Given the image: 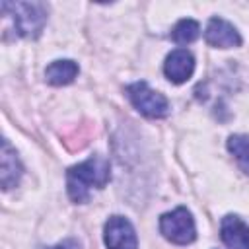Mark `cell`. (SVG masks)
<instances>
[{
    "mask_svg": "<svg viewBox=\"0 0 249 249\" xmlns=\"http://www.w3.org/2000/svg\"><path fill=\"white\" fill-rule=\"evenodd\" d=\"M111 177L109 160L101 154L89 156L86 161L72 165L66 173V191L74 202H86L89 189H103Z\"/></svg>",
    "mask_w": 249,
    "mask_h": 249,
    "instance_id": "obj_1",
    "label": "cell"
},
{
    "mask_svg": "<svg viewBox=\"0 0 249 249\" xmlns=\"http://www.w3.org/2000/svg\"><path fill=\"white\" fill-rule=\"evenodd\" d=\"M2 12L14 19L19 37L35 39L47 23V6L43 2H2Z\"/></svg>",
    "mask_w": 249,
    "mask_h": 249,
    "instance_id": "obj_2",
    "label": "cell"
},
{
    "mask_svg": "<svg viewBox=\"0 0 249 249\" xmlns=\"http://www.w3.org/2000/svg\"><path fill=\"white\" fill-rule=\"evenodd\" d=\"M160 231L163 233L165 239H169L171 243H177V245H187V243L195 241V237H196L193 214L183 206H179L171 212H165L160 218Z\"/></svg>",
    "mask_w": 249,
    "mask_h": 249,
    "instance_id": "obj_3",
    "label": "cell"
},
{
    "mask_svg": "<svg viewBox=\"0 0 249 249\" xmlns=\"http://www.w3.org/2000/svg\"><path fill=\"white\" fill-rule=\"evenodd\" d=\"M126 93L132 101V105L150 119H161L169 113V101L160 91L152 89L144 80L134 82L126 88Z\"/></svg>",
    "mask_w": 249,
    "mask_h": 249,
    "instance_id": "obj_4",
    "label": "cell"
},
{
    "mask_svg": "<svg viewBox=\"0 0 249 249\" xmlns=\"http://www.w3.org/2000/svg\"><path fill=\"white\" fill-rule=\"evenodd\" d=\"M107 249H138V239L132 224L124 216H111L103 228Z\"/></svg>",
    "mask_w": 249,
    "mask_h": 249,
    "instance_id": "obj_5",
    "label": "cell"
},
{
    "mask_svg": "<svg viewBox=\"0 0 249 249\" xmlns=\"http://www.w3.org/2000/svg\"><path fill=\"white\" fill-rule=\"evenodd\" d=\"M204 37L208 45L218 47V49H231V47L241 45V35L237 33V29L222 18H212L208 21Z\"/></svg>",
    "mask_w": 249,
    "mask_h": 249,
    "instance_id": "obj_6",
    "label": "cell"
},
{
    "mask_svg": "<svg viewBox=\"0 0 249 249\" xmlns=\"http://www.w3.org/2000/svg\"><path fill=\"white\" fill-rule=\"evenodd\" d=\"M163 72L169 82L183 84L187 82L195 72V58L187 49H175L167 54L163 62Z\"/></svg>",
    "mask_w": 249,
    "mask_h": 249,
    "instance_id": "obj_7",
    "label": "cell"
},
{
    "mask_svg": "<svg viewBox=\"0 0 249 249\" xmlns=\"http://www.w3.org/2000/svg\"><path fill=\"white\" fill-rule=\"evenodd\" d=\"M222 241L230 249H249V226L233 214H228L220 224Z\"/></svg>",
    "mask_w": 249,
    "mask_h": 249,
    "instance_id": "obj_8",
    "label": "cell"
},
{
    "mask_svg": "<svg viewBox=\"0 0 249 249\" xmlns=\"http://www.w3.org/2000/svg\"><path fill=\"white\" fill-rule=\"evenodd\" d=\"M21 173H23V169H21V163L18 160V154L10 146V142L4 138L2 140V171H0L2 189L8 191V189L16 187L19 177H21Z\"/></svg>",
    "mask_w": 249,
    "mask_h": 249,
    "instance_id": "obj_9",
    "label": "cell"
},
{
    "mask_svg": "<svg viewBox=\"0 0 249 249\" xmlns=\"http://www.w3.org/2000/svg\"><path fill=\"white\" fill-rule=\"evenodd\" d=\"M76 76H78V64L74 60H68V58L54 60L45 70V78L53 86H66V84L74 82Z\"/></svg>",
    "mask_w": 249,
    "mask_h": 249,
    "instance_id": "obj_10",
    "label": "cell"
},
{
    "mask_svg": "<svg viewBox=\"0 0 249 249\" xmlns=\"http://www.w3.org/2000/svg\"><path fill=\"white\" fill-rule=\"evenodd\" d=\"M228 150L235 156L239 167L249 173V136L247 134H233L228 138Z\"/></svg>",
    "mask_w": 249,
    "mask_h": 249,
    "instance_id": "obj_11",
    "label": "cell"
},
{
    "mask_svg": "<svg viewBox=\"0 0 249 249\" xmlns=\"http://www.w3.org/2000/svg\"><path fill=\"white\" fill-rule=\"evenodd\" d=\"M198 33H200L198 23H196L195 19L185 18V19H181V21L175 23V27H173V31H171V39H173L177 45H187V43H193V41L198 37Z\"/></svg>",
    "mask_w": 249,
    "mask_h": 249,
    "instance_id": "obj_12",
    "label": "cell"
},
{
    "mask_svg": "<svg viewBox=\"0 0 249 249\" xmlns=\"http://www.w3.org/2000/svg\"><path fill=\"white\" fill-rule=\"evenodd\" d=\"M45 249H80V243L74 239H64V241H60L53 247H45Z\"/></svg>",
    "mask_w": 249,
    "mask_h": 249,
    "instance_id": "obj_13",
    "label": "cell"
}]
</instances>
